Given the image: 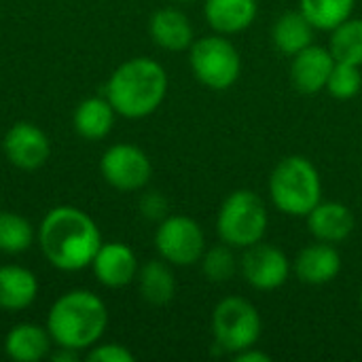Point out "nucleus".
Masks as SVG:
<instances>
[{"mask_svg": "<svg viewBox=\"0 0 362 362\" xmlns=\"http://www.w3.org/2000/svg\"><path fill=\"white\" fill-rule=\"evenodd\" d=\"M45 259L59 272H81L91 267L102 242L95 221L74 206H57L45 214L36 231Z\"/></svg>", "mask_w": 362, "mask_h": 362, "instance_id": "nucleus-1", "label": "nucleus"}, {"mask_svg": "<svg viewBox=\"0 0 362 362\" xmlns=\"http://www.w3.org/2000/svg\"><path fill=\"white\" fill-rule=\"evenodd\" d=\"M168 95V72L151 57L123 62L106 83V98L115 112L125 119L153 115Z\"/></svg>", "mask_w": 362, "mask_h": 362, "instance_id": "nucleus-2", "label": "nucleus"}, {"mask_svg": "<svg viewBox=\"0 0 362 362\" xmlns=\"http://www.w3.org/2000/svg\"><path fill=\"white\" fill-rule=\"evenodd\" d=\"M108 327L106 303L91 291H68L55 299L47 316V331L55 346L76 352L95 346Z\"/></svg>", "mask_w": 362, "mask_h": 362, "instance_id": "nucleus-3", "label": "nucleus"}, {"mask_svg": "<svg viewBox=\"0 0 362 362\" xmlns=\"http://www.w3.org/2000/svg\"><path fill=\"white\" fill-rule=\"evenodd\" d=\"M269 197L282 214L308 216L322 202V178L316 165L303 155L280 159L269 176Z\"/></svg>", "mask_w": 362, "mask_h": 362, "instance_id": "nucleus-4", "label": "nucleus"}, {"mask_svg": "<svg viewBox=\"0 0 362 362\" xmlns=\"http://www.w3.org/2000/svg\"><path fill=\"white\" fill-rule=\"evenodd\" d=\"M269 214L265 202L250 189H238L225 197L216 216L221 242L233 248H248L267 233Z\"/></svg>", "mask_w": 362, "mask_h": 362, "instance_id": "nucleus-5", "label": "nucleus"}, {"mask_svg": "<svg viewBox=\"0 0 362 362\" xmlns=\"http://www.w3.org/2000/svg\"><path fill=\"white\" fill-rule=\"evenodd\" d=\"M189 64L195 78L214 91L233 87L242 74L240 51L231 40H227L225 34H212L193 40L189 47Z\"/></svg>", "mask_w": 362, "mask_h": 362, "instance_id": "nucleus-6", "label": "nucleus"}, {"mask_svg": "<svg viewBox=\"0 0 362 362\" xmlns=\"http://www.w3.org/2000/svg\"><path fill=\"white\" fill-rule=\"evenodd\" d=\"M263 331L259 310L244 297H225L212 312L214 344L225 354H240L246 348L257 346Z\"/></svg>", "mask_w": 362, "mask_h": 362, "instance_id": "nucleus-7", "label": "nucleus"}, {"mask_svg": "<svg viewBox=\"0 0 362 362\" xmlns=\"http://www.w3.org/2000/svg\"><path fill=\"white\" fill-rule=\"evenodd\" d=\"M155 248L163 261L174 267L199 263L206 252V235L197 221L185 214L165 216L155 231Z\"/></svg>", "mask_w": 362, "mask_h": 362, "instance_id": "nucleus-8", "label": "nucleus"}, {"mask_svg": "<svg viewBox=\"0 0 362 362\" xmlns=\"http://www.w3.org/2000/svg\"><path fill=\"white\" fill-rule=\"evenodd\" d=\"M100 172L112 189L132 193L148 185L153 176V163L140 146L119 142L104 151L100 159Z\"/></svg>", "mask_w": 362, "mask_h": 362, "instance_id": "nucleus-9", "label": "nucleus"}, {"mask_svg": "<svg viewBox=\"0 0 362 362\" xmlns=\"http://www.w3.org/2000/svg\"><path fill=\"white\" fill-rule=\"evenodd\" d=\"M240 274L255 291H276L291 278V261L278 246L257 242L244 248Z\"/></svg>", "mask_w": 362, "mask_h": 362, "instance_id": "nucleus-10", "label": "nucleus"}, {"mask_svg": "<svg viewBox=\"0 0 362 362\" xmlns=\"http://www.w3.org/2000/svg\"><path fill=\"white\" fill-rule=\"evenodd\" d=\"M2 151L11 165H15L17 170L32 172L49 161L51 142L38 125L30 121H17L4 134Z\"/></svg>", "mask_w": 362, "mask_h": 362, "instance_id": "nucleus-11", "label": "nucleus"}, {"mask_svg": "<svg viewBox=\"0 0 362 362\" xmlns=\"http://www.w3.org/2000/svg\"><path fill=\"white\" fill-rule=\"evenodd\" d=\"M136 252L123 242H104L91 261V272L95 280L106 288H123L132 284L138 276Z\"/></svg>", "mask_w": 362, "mask_h": 362, "instance_id": "nucleus-12", "label": "nucleus"}, {"mask_svg": "<svg viewBox=\"0 0 362 362\" xmlns=\"http://www.w3.org/2000/svg\"><path fill=\"white\" fill-rule=\"evenodd\" d=\"M335 55L331 49L320 45H310L297 55H293L291 64V81L297 91L303 95H316L327 89L331 70L335 66Z\"/></svg>", "mask_w": 362, "mask_h": 362, "instance_id": "nucleus-13", "label": "nucleus"}, {"mask_svg": "<svg viewBox=\"0 0 362 362\" xmlns=\"http://www.w3.org/2000/svg\"><path fill=\"white\" fill-rule=\"evenodd\" d=\"M341 272V255L335 244L318 242L305 246L295 259V274L303 284L322 286L333 282Z\"/></svg>", "mask_w": 362, "mask_h": 362, "instance_id": "nucleus-14", "label": "nucleus"}, {"mask_svg": "<svg viewBox=\"0 0 362 362\" xmlns=\"http://www.w3.org/2000/svg\"><path fill=\"white\" fill-rule=\"evenodd\" d=\"M308 229L318 242L339 244L354 231V214L341 202H320L308 216Z\"/></svg>", "mask_w": 362, "mask_h": 362, "instance_id": "nucleus-15", "label": "nucleus"}, {"mask_svg": "<svg viewBox=\"0 0 362 362\" xmlns=\"http://www.w3.org/2000/svg\"><path fill=\"white\" fill-rule=\"evenodd\" d=\"M257 0H206L204 17L216 34H240L257 19Z\"/></svg>", "mask_w": 362, "mask_h": 362, "instance_id": "nucleus-16", "label": "nucleus"}, {"mask_svg": "<svg viewBox=\"0 0 362 362\" xmlns=\"http://www.w3.org/2000/svg\"><path fill=\"white\" fill-rule=\"evenodd\" d=\"M148 34L165 51H185L193 45L195 32L191 19L178 8H159L151 15Z\"/></svg>", "mask_w": 362, "mask_h": 362, "instance_id": "nucleus-17", "label": "nucleus"}, {"mask_svg": "<svg viewBox=\"0 0 362 362\" xmlns=\"http://www.w3.org/2000/svg\"><path fill=\"white\" fill-rule=\"evenodd\" d=\"M53 339L47 327L34 322L15 325L4 337V354L15 362H38L51 354Z\"/></svg>", "mask_w": 362, "mask_h": 362, "instance_id": "nucleus-18", "label": "nucleus"}, {"mask_svg": "<svg viewBox=\"0 0 362 362\" xmlns=\"http://www.w3.org/2000/svg\"><path fill=\"white\" fill-rule=\"evenodd\" d=\"M38 297L36 276L21 265H0V310L21 312Z\"/></svg>", "mask_w": 362, "mask_h": 362, "instance_id": "nucleus-19", "label": "nucleus"}, {"mask_svg": "<svg viewBox=\"0 0 362 362\" xmlns=\"http://www.w3.org/2000/svg\"><path fill=\"white\" fill-rule=\"evenodd\" d=\"M115 117H117V112L106 95L104 98H100V95L87 98L74 110V117H72L74 132L81 138L91 140V142L104 140L112 132Z\"/></svg>", "mask_w": 362, "mask_h": 362, "instance_id": "nucleus-20", "label": "nucleus"}, {"mask_svg": "<svg viewBox=\"0 0 362 362\" xmlns=\"http://www.w3.org/2000/svg\"><path fill=\"white\" fill-rule=\"evenodd\" d=\"M314 25L303 11H286L272 25V42L284 55H297L314 42Z\"/></svg>", "mask_w": 362, "mask_h": 362, "instance_id": "nucleus-21", "label": "nucleus"}, {"mask_svg": "<svg viewBox=\"0 0 362 362\" xmlns=\"http://www.w3.org/2000/svg\"><path fill=\"white\" fill-rule=\"evenodd\" d=\"M138 291L140 297L151 305H168L176 295V276L168 261H146L138 269Z\"/></svg>", "mask_w": 362, "mask_h": 362, "instance_id": "nucleus-22", "label": "nucleus"}, {"mask_svg": "<svg viewBox=\"0 0 362 362\" xmlns=\"http://www.w3.org/2000/svg\"><path fill=\"white\" fill-rule=\"evenodd\" d=\"M299 4L316 30L333 32L339 23L352 17L356 0H299Z\"/></svg>", "mask_w": 362, "mask_h": 362, "instance_id": "nucleus-23", "label": "nucleus"}, {"mask_svg": "<svg viewBox=\"0 0 362 362\" xmlns=\"http://www.w3.org/2000/svg\"><path fill=\"white\" fill-rule=\"evenodd\" d=\"M34 242L32 223L15 212L0 210V252L2 255H21Z\"/></svg>", "mask_w": 362, "mask_h": 362, "instance_id": "nucleus-24", "label": "nucleus"}, {"mask_svg": "<svg viewBox=\"0 0 362 362\" xmlns=\"http://www.w3.org/2000/svg\"><path fill=\"white\" fill-rule=\"evenodd\" d=\"M331 53L337 62L356 64L362 68V19H346L333 30Z\"/></svg>", "mask_w": 362, "mask_h": 362, "instance_id": "nucleus-25", "label": "nucleus"}, {"mask_svg": "<svg viewBox=\"0 0 362 362\" xmlns=\"http://www.w3.org/2000/svg\"><path fill=\"white\" fill-rule=\"evenodd\" d=\"M202 272L210 282H229L240 272V259L233 255V246L229 244H216L212 248H206V252L199 259Z\"/></svg>", "mask_w": 362, "mask_h": 362, "instance_id": "nucleus-26", "label": "nucleus"}, {"mask_svg": "<svg viewBox=\"0 0 362 362\" xmlns=\"http://www.w3.org/2000/svg\"><path fill=\"white\" fill-rule=\"evenodd\" d=\"M362 89V70L356 64H348V62H335L329 83H327V91L335 98V100H352L361 93Z\"/></svg>", "mask_w": 362, "mask_h": 362, "instance_id": "nucleus-27", "label": "nucleus"}, {"mask_svg": "<svg viewBox=\"0 0 362 362\" xmlns=\"http://www.w3.org/2000/svg\"><path fill=\"white\" fill-rule=\"evenodd\" d=\"M85 361L89 362H134L136 356L121 344H95L85 354Z\"/></svg>", "mask_w": 362, "mask_h": 362, "instance_id": "nucleus-28", "label": "nucleus"}, {"mask_svg": "<svg viewBox=\"0 0 362 362\" xmlns=\"http://www.w3.org/2000/svg\"><path fill=\"white\" fill-rule=\"evenodd\" d=\"M168 208H170V204L163 197V193H159V191L144 193L140 199V212L148 221H163L168 216Z\"/></svg>", "mask_w": 362, "mask_h": 362, "instance_id": "nucleus-29", "label": "nucleus"}, {"mask_svg": "<svg viewBox=\"0 0 362 362\" xmlns=\"http://www.w3.org/2000/svg\"><path fill=\"white\" fill-rule=\"evenodd\" d=\"M233 358H235V362H269L272 361V356H269V354H265V352L257 350L255 346H252V348L242 350V352H240V354H235Z\"/></svg>", "mask_w": 362, "mask_h": 362, "instance_id": "nucleus-30", "label": "nucleus"}, {"mask_svg": "<svg viewBox=\"0 0 362 362\" xmlns=\"http://www.w3.org/2000/svg\"><path fill=\"white\" fill-rule=\"evenodd\" d=\"M55 348H57V350L49 354V358H53L55 362H74L78 361V356H81V352H76V350L59 348V346H55Z\"/></svg>", "mask_w": 362, "mask_h": 362, "instance_id": "nucleus-31", "label": "nucleus"}, {"mask_svg": "<svg viewBox=\"0 0 362 362\" xmlns=\"http://www.w3.org/2000/svg\"><path fill=\"white\" fill-rule=\"evenodd\" d=\"M361 310H362V291H361Z\"/></svg>", "mask_w": 362, "mask_h": 362, "instance_id": "nucleus-32", "label": "nucleus"}, {"mask_svg": "<svg viewBox=\"0 0 362 362\" xmlns=\"http://www.w3.org/2000/svg\"><path fill=\"white\" fill-rule=\"evenodd\" d=\"M178 2H191V0H178Z\"/></svg>", "mask_w": 362, "mask_h": 362, "instance_id": "nucleus-33", "label": "nucleus"}]
</instances>
